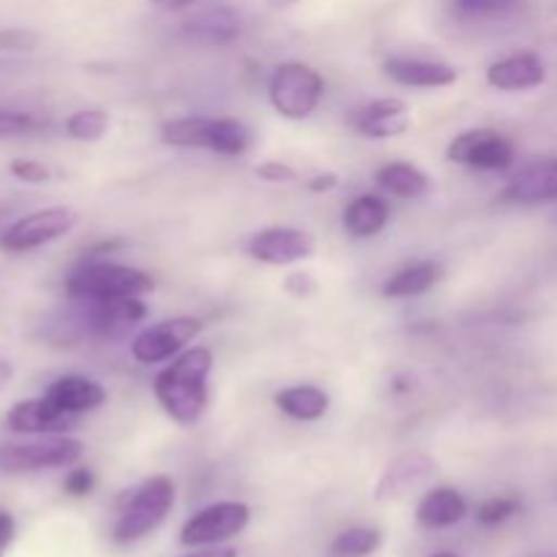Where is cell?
Listing matches in <instances>:
<instances>
[{"label":"cell","mask_w":557,"mask_h":557,"mask_svg":"<svg viewBox=\"0 0 557 557\" xmlns=\"http://www.w3.org/2000/svg\"><path fill=\"white\" fill-rule=\"evenodd\" d=\"M210 373L212 351L205 346H194L177 354L172 364H166L156 375V384H152L156 400L174 424L194 428L205 417L210 406V386H207Z\"/></svg>","instance_id":"6da1fadb"},{"label":"cell","mask_w":557,"mask_h":557,"mask_svg":"<svg viewBox=\"0 0 557 557\" xmlns=\"http://www.w3.org/2000/svg\"><path fill=\"white\" fill-rule=\"evenodd\" d=\"M152 288H156V281L147 272L136 267L109 264V261H85L65 281V294L74 302L145 297Z\"/></svg>","instance_id":"7a4b0ae2"},{"label":"cell","mask_w":557,"mask_h":557,"mask_svg":"<svg viewBox=\"0 0 557 557\" xmlns=\"http://www.w3.org/2000/svg\"><path fill=\"white\" fill-rule=\"evenodd\" d=\"M177 490L169 476H150L131 493L120 509L117 522L112 528V539L117 544H136L150 536L172 511Z\"/></svg>","instance_id":"3957f363"},{"label":"cell","mask_w":557,"mask_h":557,"mask_svg":"<svg viewBox=\"0 0 557 557\" xmlns=\"http://www.w3.org/2000/svg\"><path fill=\"white\" fill-rule=\"evenodd\" d=\"M324 96V76L308 63L288 60L272 71L270 103L281 117L305 120L319 109Z\"/></svg>","instance_id":"277c9868"},{"label":"cell","mask_w":557,"mask_h":557,"mask_svg":"<svg viewBox=\"0 0 557 557\" xmlns=\"http://www.w3.org/2000/svg\"><path fill=\"white\" fill-rule=\"evenodd\" d=\"M85 455V444L74 435H38L25 444L0 446V473H36L71 468Z\"/></svg>","instance_id":"5b68a950"},{"label":"cell","mask_w":557,"mask_h":557,"mask_svg":"<svg viewBox=\"0 0 557 557\" xmlns=\"http://www.w3.org/2000/svg\"><path fill=\"white\" fill-rule=\"evenodd\" d=\"M201 332H205V321L194 319V315H174V319L158 321V324L147 326L134 337L131 357L139 364L172 362Z\"/></svg>","instance_id":"8992f818"},{"label":"cell","mask_w":557,"mask_h":557,"mask_svg":"<svg viewBox=\"0 0 557 557\" xmlns=\"http://www.w3.org/2000/svg\"><path fill=\"white\" fill-rule=\"evenodd\" d=\"M76 223H79V215L71 207H44V210L11 223L0 237V248L9 253H27V250L44 248L54 239H63L65 234L74 232Z\"/></svg>","instance_id":"52a82bcc"},{"label":"cell","mask_w":557,"mask_h":557,"mask_svg":"<svg viewBox=\"0 0 557 557\" xmlns=\"http://www.w3.org/2000/svg\"><path fill=\"white\" fill-rule=\"evenodd\" d=\"M250 522V506L239 500H221L207 509L196 511L180 531L183 547H215L226 544L228 539L239 536Z\"/></svg>","instance_id":"ba28073f"},{"label":"cell","mask_w":557,"mask_h":557,"mask_svg":"<svg viewBox=\"0 0 557 557\" xmlns=\"http://www.w3.org/2000/svg\"><path fill=\"white\" fill-rule=\"evenodd\" d=\"M446 158L476 172H506L515 163L517 150L509 136L493 128H473L449 141Z\"/></svg>","instance_id":"9c48e42d"},{"label":"cell","mask_w":557,"mask_h":557,"mask_svg":"<svg viewBox=\"0 0 557 557\" xmlns=\"http://www.w3.org/2000/svg\"><path fill=\"white\" fill-rule=\"evenodd\" d=\"M248 253L270 267H288L315 253V237L294 226H267L250 237Z\"/></svg>","instance_id":"30bf717a"},{"label":"cell","mask_w":557,"mask_h":557,"mask_svg":"<svg viewBox=\"0 0 557 557\" xmlns=\"http://www.w3.org/2000/svg\"><path fill=\"white\" fill-rule=\"evenodd\" d=\"M351 125L364 139H395L411 128V112L400 98H375L354 109Z\"/></svg>","instance_id":"8fae6325"},{"label":"cell","mask_w":557,"mask_h":557,"mask_svg":"<svg viewBox=\"0 0 557 557\" xmlns=\"http://www.w3.org/2000/svg\"><path fill=\"white\" fill-rule=\"evenodd\" d=\"M82 305H85V324L101 337H120L147 315V305L141 297L96 299V302Z\"/></svg>","instance_id":"7c38bea8"},{"label":"cell","mask_w":557,"mask_h":557,"mask_svg":"<svg viewBox=\"0 0 557 557\" xmlns=\"http://www.w3.org/2000/svg\"><path fill=\"white\" fill-rule=\"evenodd\" d=\"M435 473L433 457L422 455V451H411V455L397 457L392 466H386V471L381 473L379 484H375V500L379 504H392V500L406 498L411 490H417L419 484L428 482Z\"/></svg>","instance_id":"4fadbf2b"},{"label":"cell","mask_w":557,"mask_h":557,"mask_svg":"<svg viewBox=\"0 0 557 557\" xmlns=\"http://www.w3.org/2000/svg\"><path fill=\"white\" fill-rule=\"evenodd\" d=\"M5 424L16 435H60L74 428V417H65L41 395L16 403L5 417Z\"/></svg>","instance_id":"5bb4252c"},{"label":"cell","mask_w":557,"mask_h":557,"mask_svg":"<svg viewBox=\"0 0 557 557\" xmlns=\"http://www.w3.org/2000/svg\"><path fill=\"white\" fill-rule=\"evenodd\" d=\"M384 74L392 82L406 87H419V90H435V87H449L457 82L455 65L444 60H424V58H389L384 60Z\"/></svg>","instance_id":"9a60e30c"},{"label":"cell","mask_w":557,"mask_h":557,"mask_svg":"<svg viewBox=\"0 0 557 557\" xmlns=\"http://www.w3.org/2000/svg\"><path fill=\"white\" fill-rule=\"evenodd\" d=\"M44 397L65 417L76 419L82 413L98 411L107 403V389L98 381L85 379V375H63L47 386Z\"/></svg>","instance_id":"2e32d148"},{"label":"cell","mask_w":557,"mask_h":557,"mask_svg":"<svg viewBox=\"0 0 557 557\" xmlns=\"http://www.w3.org/2000/svg\"><path fill=\"white\" fill-rule=\"evenodd\" d=\"M490 87L504 92H522L542 87L547 82V69H544L542 58L533 52H517L509 58L495 60L487 69Z\"/></svg>","instance_id":"e0dca14e"},{"label":"cell","mask_w":557,"mask_h":557,"mask_svg":"<svg viewBox=\"0 0 557 557\" xmlns=\"http://www.w3.org/2000/svg\"><path fill=\"white\" fill-rule=\"evenodd\" d=\"M500 199L509 205L533 207V205H547V201L557 199V158L553 161L536 163V166L522 169L520 174L511 177L506 185Z\"/></svg>","instance_id":"ac0fdd59"},{"label":"cell","mask_w":557,"mask_h":557,"mask_svg":"<svg viewBox=\"0 0 557 557\" xmlns=\"http://www.w3.org/2000/svg\"><path fill=\"white\" fill-rule=\"evenodd\" d=\"M468 517L466 495L455 487H435L419 500L417 522L428 531H444V528L460 525Z\"/></svg>","instance_id":"d6986e66"},{"label":"cell","mask_w":557,"mask_h":557,"mask_svg":"<svg viewBox=\"0 0 557 557\" xmlns=\"http://www.w3.org/2000/svg\"><path fill=\"white\" fill-rule=\"evenodd\" d=\"M389 223V205L379 194H362L348 201L343 212V228L354 239H370L381 234Z\"/></svg>","instance_id":"ffe728a7"},{"label":"cell","mask_w":557,"mask_h":557,"mask_svg":"<svg viewBox=\"0 0 557 557\" xmlns=\"http://www.w3.org/2000/svg\"><path fill=\"white\" fill-rule=\"evenodd\" d=\"M441 277H444V267L433 259L413 261V264L403 267L395 275H389V281L381 286V294L389 299H408V297H422L430 288L438 286Z\"/></svg>","instance_id":"44dd1931"},{"label":"cell","mask_w":557,"mask_h":557,"mask_svg":"<svg viewBox=\"0 0 557 557\" xmlns=\"http://www.w3.org/2000/svg\"><path fill=\"white\" fill-rule=\"evenodd\" d=\"M375 185L386 194L397 196V199H422L433 190V180L417 163L408 161H392L381 166L375 174Z\"/></svg>","instance_id":"7402d4cb"},{"label":"cell","mask_w":557,"mask_h":557,"mask_svg":"<svg viewBox=\"0 0 557 557\" xmlns=\"http://www.w3.org/2000/svg\"><path fill=\"white\" fill-rule=\"evenodd\" d=\"M330 395L313 384L288 386L275 395V406L297 422H319L330 411Z\"/></svg>","instance_id":"603a6c76"},{"label":"cell","mask_w":557,"mask_h":557,"mask_svg":"<svg viewBox=\"0 0 557 557\" xmlns=\"http://www.w3.org/2000/svg\"><path fill=\"white\" fill-rule=\"evenodd\" d=\"M185 33L196 38V41L228 44L239 36V16L232 9H226V5H218V9L201 11L194 20H188Z\"/></svg>","instance_id":"cb8c5ba5"},{"label":"cell","mask_w":557,"mask_h":557,"mask_svg":"<svg viewBox=\"0 0 557 557\" xmlns=\"http://www.w3.org/2000/svg\"><path fill=\"white\" fill-rule=\"evenodd\" d=\"M212 117L201 114H188V117H174L161 125V139L172 147H185V150H210Z\"/></svg>","instance_id":"d4e9b609"},{"label":"cell","mask_w":557,"mask_h":557,"mask_svg":"<svg viewBox=\"0 0 557 557\" xmlns=\"http://www.w3.org/2000/svg\"><path fill=\"white\" fill-rule=\"evenodd\" d=\"M250 136L248 125L239 123L234 117H212V136H210V152H218V156L237 158L243 152H248Z\"/></svg>","instance_id":"484cf974"},{"label":"cell","mask_w":557,"mask_h":557,"mask_svg":"<svg viewBox=\"0 0 557 557\" xmlns=\"http://www.w3.org/2000/svg\"><path fill=\"white\" fill-rule=\"evenodd\" d=\"M381 531L379 528H348L337 533L330 544V557H370L379 553Z\"/></svg>","instance_id":"4316f807"},{"label":"cell","mask_w":557,"mask_h":557,"mask_svg":"<svg viewBox=\"0 0 557 557\" xmlns=\"http://www.w3.org/2000/svg\"><path fill=\"white\" fill-rule=\"evenodd\" d=\"M522 0H451V14L466 22L498 20L520 9Z\"/></svg>","instance_id":"83f0119b"},{"label":"cell","mask_w":557,"mask_h":557,"mask_svg":"<svg viewBox=\"0 0 557 557\" xmlns=\"http://www.w3.org/2000/svg\"><path fill=\"white\" fill-rule=\"evenodd\" d=\"M109 128V117L101 109H79L65 120V134L76 141H98Z\"/></svg>","instance_id":"f1b7e54d"},{"label":"cell","mask_w":557,"mask_h":557,"mask_svg":"<svg viewBox=\"0 0 557 557\" xmlns=\"http://www.w3.org/2000/svg\"><path fill=\"white\" fill-rule=\"evenodd\" d=\"M520 509L522 504L515 495H495V498H487L484 504H479L476 522L484 528H498L504 522H509L515 515H520Z\"/></svg>","instance_id":"f546056e"},{"label":"cell","mask_w":557,"mask_h":557,"mask_svg":"<svg viewBox=\"0 0 557 557\" xmlns=\"http://www.w3.org/2000/svg\"><path fill=\"white\" fill-rule=\"evenodd\" d=\"M9 172L11 177H16L20 183L27 185H41L52 180V169H49L47 163L36 161V158H14V161L9 163Z\"/></svg>","instance_id":"4dcf8cb0"},{"label":"cell","mask_w":557,"mask_h":557,"mask_svg":"<svg viewBox=\"0 0 557 557\" xmlns=\"http://www.w3.org/2000/svg\"><path fill=\"white\" fill-rule=\"evenodd\" d=\"M38 128V120L27 112L14 109H0V139H14V136L33 134Z\"/></svg>","instance_id":"1f68e13d"},{"label":"cell","mask_w":557,"mask_h":557,"mask_svg":"<svg viewBox=\"0 0 557 557\" xmlns=\"http://www.w3.org/2000/svg\"><path fill=\"white\" fill-rule=\"evenodd\" d=\"M253 174L259 180H264V183H272V185H288V183H297V180H299L297 169L288 166V163H283V161L256 163Z\"/></svg>","instance_id":"d6a6232c"},{"label":"cell","mask_w":557,"mask_h":557,"mask_svg":"<svg viewBox=\"0 0 557 557\" xmlns=\"http://www.w3.org/2000/svg\"><path fill=\"white\" fill-rule=\"evenodd\" d=\"M92 487H96V476H92L90 468H74L63 482V490L74 498H85L92 493Z\"/></svg>","instance_id":"836d02e7"},{"label":"cell","mask_w":557,"mask_h":557,"mask_svg":"<svg viewBox=\"0 0 557 557\" xmlns=\"http://www.w3.org/2000/svg\"><path fill=\"white\" fill-rule=\"evenodd\" d=\"M283 286H286V292L297 299L310 297V294H315V288H319L315 286V277L310 275V272H292Z\"/></svg>","instance_id":"e575fe53"},{"label":"cell","mask_w":557,"mask_h":557,"mask_svg":"<svg viewBox=\"0 0 557 557\" xmlns=\"http://www.w3.org/2000/svg\"><path fill=\"white\" fill-rule=\"evenodd\" d=\"M38 44V36L30 30H3L0 33V47L3 49H20V52H27Z\"/></svg>","instance_id":"d590c367"},{"label":"cell","mask_w":557,"mask_h":557,"mask_svg":"<svg viewBox=\"0 0 557 557\" xmlns=\"http://www.w3.org/2000/svg\"><path fill=\"white\" fill-rule=\"evenodd\" d=\"M337 183H341V177H337L335 172H319L305 183V188H308L310 194H330V190L337 188Z\"/></svg>","instance_id":"8d00e7d4"},{"label":"cell","mask_w":557,"mask_h":557,"mask_svg":"<svg viewBox=\"0 0 557 557\" xmlns=\"http://www.w3.org/2000/svg\"><path fill=\"white\" fill-rule=\"evenodd\" d=\"M16 536V522L9 511H0V557L9 553V547L14 544Z\"/></svg>","instance_id":"74e56055"},{"label":"cell","mask_w":557,"mask_h":557,"mask_svg":"<svg viewBox=\"0 0 557 557\" xmlns=\"http://www.w3.org/2000/svg\"><path fill=\"white\" fill-rule=\"evenodd\" d=\"M180 557H239L237 549L226 547V544H215V547H194L190 553Z\"/></svg>","instance_id":"f35d334b"},{"label":"cell","mask_w":557,"mask_h":557,"mask_svg":"<svg viewBox=\"0 0 557 557\" xmlns=\"http://www.w3.org/2000/svg\"><path fill=\"white\" fill-rule=\"evenodd\" d=\"M152 3H156L158 9H166V11H180V9H188V5H194L196 0H152Z\"/></svg>","instance_id":"ab89813d"},{"label":"cell","mask_w":557,"mask_h":557,"mask_svg":"<svg viewBox=\"0 0 557 557\" xmlns=\"http://www.w3.org/2000/svg\"><path fill=\"white\" fill-rule=\"evenodd\" d=\"M11 379H14V364H11L9 359L0 357V389H3V386H9Z\"/></svg>","instance_id":"60d3db41"},{"label":"cell","mask_w":557,"mask_h":557,"mask_svg":"<svg viewBox=\"0 0 557 557\" xmlns=\"http://www.w3.org/2000/svg\"><path fill=\"white\" fill-rule=\"evenodd\" d=\"M299 0H267V5H270L272 11H283V9H292V5H297Z\"/></svg>","instance_id":"b9f144b4"},{"label":"cell","mask_w":557,"mask_h":557,"mask_svg":"<svg viewBox=\"0 0 557 557\" xmlns=\"http://www.w3.org/2000/svg\"><path fill=\"white\" fill-rule=\"evenodd\" d=\"M433 557H460V555H455V553H438V555H433Z\"/></svg>","instance_id":"7bdbcfd3"}]
</instances>
